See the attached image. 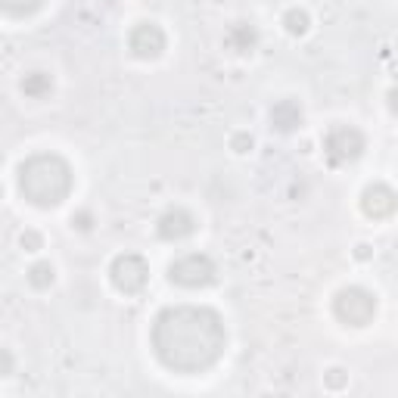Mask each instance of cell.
<instances>
[{"label":"cell","mask_w":398,"mask_h":398,"mask_svg":"<svg viewBox=\"0 0 398 398\" xmlns=\"http://www.w3.org/2000/svg\"><path fill=\"white\" fill-rule=\"evenodd\" d=\"M227 333L218 311L202 305H172L153 324L156 358L175 373H202L224 355Z\"/></svg>","instance_id":"1"},{"label":"cell","mask_w":398,"mask_h":398,"mask_svg":"<svg viewBox=\"0 0 398 398\" xmlns=\"http://www.w3.org/2000/svg\"><path fill=\"white\" fill-rule=\"evenodd\" d=\"M16 181H19V193L31 206L53 209L72 193V168L56 153H35L19 165Z\"/></svg>","instance_id":"2"},{"label":"cell","mask_w":398,"mask_h":398,"mask_svg":"<svg viewBox=\"0 0 398 398\" xmlns=\"http://www.w3.org/2000/svg\"><path fill=\"white\" fill-rule=\"evenodd\" d=\"M218 277V267L209 255L202 253H187L177 262L168 265V280L177 283L184 289H202V287H212Z\"/></svg>","instance_id":"3"},{"label":"cell","mask_w":398,"mask_h":398,"mask_svg":"<svg viewBox=\"0 0 398 398\" xmlns=\"http://www.w3.org/2000/svg\"><path fill=\"white\" fill-rule=\"evenodd\" d=\"M333 311L346 327H367L377 314V296L361 287L339 289L336 299H333Z\"/></svg>","instance_id":"4"},{"label":"cell","mask_w":398,"mask_h":398,"mask_svg":"<svg viewBox=\"0 0 398 398\" xmlns=\"http://www.w3.org/2000/svg\"><path fill=\"white\" fill-rule=\"evenodd\" d=\"M324 153L333 165H348V162L361 159L364 153V134L352 125H336L324 137Z\"/></svg>","instance_id":"5"},{"label":"cell","mask_w":398,"mask_h":398,"mask_svg":"<svg viewBox=\"0 0 398 398\" xmlns=\"http://www.w3.org/2000/svg\"><path fill=\"white\" fill-rule=\"evenodd\" d=\"M109 277H112V287H116L118 292H125V296H137V292H143L146 280H150V265H146L140 255L125 253V255H118L116 262H112Z\"/></svg>","instance_id":"6"},{"label":"cell","mask_w":398,"mask_h":398,"mask_svg":"<svg viewBox=\"0 0 398 398\" xmlns=\"http://www.w3.org/2000/svg\"><path fill=\"white\" fill-rule=\"evenodd\" d=\"M128 47H131V53L140 56V60H156V56L165 50V31H162L156 22H140V26L131 28Z\"/></svg>","instance_id":"7"},{"label":"cell","mask_w":398,"mask_h":398,"mask_svg":"<svg viewBox=\"0 0 398 398\" xmlns=\"http://www.w3.org/2000/svg\"><path fill=\"white\" fill-rule=\"evenodd\" d=\"M156 231H159V237H162V240H168V243L187 240L193 231H197V218H193L190 212H187V209L175 206V209H168V212L159 218Z\"/></svg>","instance_id":"8"},{"label":"cell","mask_w":398,"mask_h":398,"mask_svg":"<svg viewBox=\"0 0 398 398\" xmlns=\"http://www.w3.org/2000/svg\"><path fill=\"white\" fill-rule=\"evenodd\" d=\"M361 209L364 215L373 218V221H383V218H389L395 212V193L392 187L386 184H370L367 190L361 193Z\"/></svg>","instance_id":"9"},{"label":"cell","mask_w":398,"mask_h":398,"mask_svg":"<svg viewBox=\"0 0 398 398\" xmlns=\"http://www.w3.org/2000/svg\"><path fill=\"white\" fill-rule=\"evenodd\" d=\"M271 125L283 134L296 131V128L302 125V106H299L296 100H277L271 106Z\"/></svg>","instance_id":"10"},{"label":"cell","mask_w":398,"mask_h":398,"mask_svg":"<svg viewBox=\"0 0 398 398\" xmlns=\"http://www.w3.org/2000/svg\"><path fill=\"white\" fill-rule=\"evenodd\" d=\"M227 44H231L237 53H249L258 44V31L249 26V22H237V26L227 31Z\"/></svg>","instance_id":"11"},{"label":"cell","mask_w":398,"mask_h":398,"mask_svg":"<svg viewBox=\"0 0 398 398\" xmlns=\"http://www.w3.org/2000/svg\"><path fill=\"white\" fill-rule=\"evenodd\" d=\"M50 91H53V78L47 75V72H28V75L22 78V94L26 96L40 100V96H47Z\"/></svg>","instance_id":"12"},{"label":"cell","mask_w":398,"mask_h":398,"mask_svg":"<svg viewBox=\"0 0 398 398\" xmlns=\"http://www.w3.org/2000/svg\"><path fill=\"white\" fill-rule=\"evenodd\" d=\"M53 277H56V271L50 262H38V265H31V271H28V283L35 289H47L53 283Z\"/></svg>","instance_id":"13"},{"label":"cell","mask_w":398,"mask_h":398,"mask_svg":"<svg viewBox=\"0 0 398 398\" xmlns=\"http://www.w3.org/2000/svg\"><path fill=\"white\" fill-rule=\"evenodd\" d=\"M44 6V0H0V10L10 16H28Z\"/></svg>","instance_id":"14"},{"label":"cell","mask_w":398,"mask_h":398,"mask_svg":"<svg viewBox=\"0 0 398 398\" xmlns=\"http://www.w3.org/2000/svg\"><path fill=\"white\" fill-rule=\"evenodd\" d=\"M283 26H287L289 35H305L308 31V13L305 10H289L283 16Z\"/></svg>","instance_id":"15"},{"label":"cell","mask_w":398,"mask_h":398,"mask_svg":"<svg viewBox=\"0 0 398 398\" xmlns=\"http://www.w3.org/2000/svg\"><path fill=\"white\" fill-rule=\"evenodd\" d=\"M13 367H16L13 352H10V348H0V377H10Z\"/></svg>","instance_id":"16"},{"label":"cell","mask_w":398,"mask_h":398,"mask_svg":"<svg viewBox=\"0 0 398 398\" xmlns=\"http://www.w3.org/2000/svg\"><path fill=\"white\" fill-rule=\"evenodd\" d=\"M22 249H26V253H38L40 249V233H35V231H28V233H22Z\"/></svg>","instance_id":"17"},{"label":"cell","mask_w":398,"mask_h":398,"mask_svg":"<svg viewBox=\"0 0 398 398\" xmlns=\"http://www.w3.org/2000/svg\"><path fill=\"white\" fill-rule=\"evenodd\" d=\"M233 150H237V153H249V150H253V137H249V134H237V137H233Z\"/></svg>","instance_id":"18"},{"label":"cell","mask_w":398,"mask_h":398,"mask_svg":"<svg viewBox=\"0 0 398 398\" xmlns=\"http://www.w3.org/2000/svg\"><path fill=\"white\" fill-rule=\"evenodd\" d=\"M72 227H78V231H91V212L72 215Z\"/></svg>","instance_id":"19"},{"label":"cell","mask_w":398,"mask_h":398,"mask_svg":"<svg viewBox=\"0 0 398 398\" xmlns=\"http://www.w3.org/2000/svg\"><path fill=\"white\" fill-rule=\"evenodd\" d=\"M330 386H343V377H339V370H330Z\"/></svg>","instance_id":"20"},{"label":"cell","mask_w":398,"mask_h":398,"mask_svg":"<svg viewBox=\"0 0 398 398\" xmlns=\"http://www.w3.org/2000/svg\"><path fill=\"white\" fill-rule=\"evenodd\" d=\"M0 193H4V187H0Z\"/></svg>","instance_id":"21"}]
</instances>
